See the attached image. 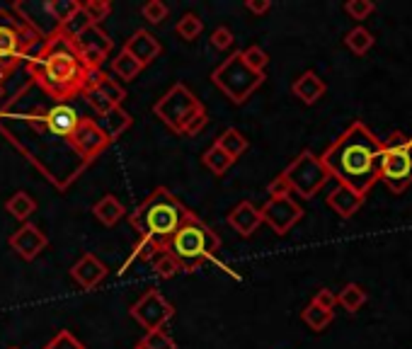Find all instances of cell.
<instances>
[{
	"instance_id": "obj_1",
	"label": "cell",
	"mask_w": 412,
	"mask_h": 349,
	"mask_svg": "<svg viewBox=\"0 0 412 349\" xmlns=\"http://www.w3.org/2000/svg\"><path fill=\"white\" fill-rule=\"evenodd\" d=\"M83 114L70 102H54L34 83L24 88L0 109V134L24 158L42 170L59 189H68L90 163L80 158L73 134Z\"/></svg>"
},
{
	"instance_id": "obj_2",
	"label": "cell",
	"mask_w": 412,
	"mask_h": 349,
	"mask_svg": "<svg viewBox=\"0 0 412 349\" xmlns=\"http://www.w3.org/2000/svg\"><path fill=\"white\" fill-rule=\"evenodd\" d=\"M29 83H34L54 102H70L83 95L88 80V65L83 63L75 44L54 29L47 34L42 47L24 61Z\"/></svg>"
},
{
	"instance_id": "obj_3",
	"label": "cell",
	"mask_w": 412,
	"mask_h": 349,
	"mask_svg": "<svg viewBox=\"0 0 412 349\" xmlns=\"http://www.w3.org/2000/svg\"><path fill=\"white\" fill-rule=\"evenodd\" d=\"M383 141L366 124L354 121L333 146L323 153L320 163L325 165L330 177L339 185L349 187L357 194H364L379 182Z\"/></svg>"
},
{
	"instance_id": "obj_4",
	"label": "cell",
	"mask_w": 412,
	"mask_h": 349,
	"mask_svg": "<svg viewBox=\"0 0 412 349\" xmlns=\"http://www.w3.org/2000/svg\"><path fill=\"white\" fill-rule=\"evenodd\" d=\"M187 216H190V209H185L182 201L175 194H170V189L158 187V189H153V194L129 216V221L141 233V238H151V240L165 247V242L185 224Z\"/></svg>"
},
{
	"instance_id": "obj_5",
	"label": "cell",
	"mask_w": 412,
	"mask_h": 349,
	"mask_svg": "<svg viewBox=\"0 0 412 349\" xmlns=\"http://www.w3.org/2000/svg\"><path fill=\"white\" fill-rule=\"evenodd\" d=\"M218 247H221V238L190 211L185 224L172 233V238L165 242L162 252L175 257L177 265L182 267V272H194L204 262L216 260Z\"/></svg>"
},
{
	"instance_id": "obj_6",
	"label": "cell",
	"mask_w": 412,
	"mask_h": 349,
	"mask_svg": "<svg viewBox=\"0 0 412 349\" xmlns=\"http://www.w3.org/2000/svg\"><path fill=\"white\" fill-rule=\"evenodd\" d=\"M44 34H39L32 24L13 17L8 10L0 8V80L8 78L20 61H27L42 47Z\"/></svg>"
},
{
	"instance_id": "obj_7",
	"label": "cell",
	"mask_w": 412,
	"mask_h": 349,
	"mask_svg": "<svg viewBox=\"0 0 412 349\" xmlns=\"http://www.w3.org/2000/svg\"><path fill=\"white\" fill-rule=\"evenodd\" d=\"M211 80L231 102L243 104V102H247L250 95L264 83V73H255L252 68H247L241 52H236L233 56H228L216 70H213Z\"/></svg>"
},
{
	"instance_id": "obj_8",
	"label": "cell",
	"mask_w": 412,
	"mask_h": 349,
	"mask_svg": "<svg viewBox=\"0 0 412 349\" xmlns=\"http://www.w3.org/2000/svg\"><path fill=\"white\" fill-rule=\"evenodd\" d=\"M383 180L395 194L405 192L412 185V139L400 131L390 134L383 141V155H381V173Z\"/></svg>"
},
{
	"instance_id": "obj_9",
	"label": "cell",
	"mask_w": 412,
	"mask_h": 349,
	"mask_svg": "<svg viewBox=\"0 0 412 349\" xmlns=\"http://www.w3.org/2000/svg\"><path fill=\"white\" fill-rule=\"evenodd\" d=\"M282 175L287 177L293 194H301L303 199H313L330 180L325 165L320 163L318 155L310 153V150H303L301 155H296V160H293Z\"/></svg>"
},
{
	"instance_id": "obj_10",
	"label": "cell",
	"mask_w": 412,
	"mask_h": 349,
	"mask_svg": "<svg viewBox=\"0 0 412 349\" xmlns=\"http://www.w3.org/2000/svg\"><path fill=\"white\" fill-rule=\"evenodd\" d=\"M199 107H204V104L192 95V90L185 83H177L153 104V114L165 126H170L172 131L180 134L187 121H190V116Z\"/></svg>"
},
{
	"instance_id": "obj_11",
	"label": "cell",
	"mask_w": 412,
	"mask_h": 349,
	"mask_svg": "<svg viewBox=\"0 0 412 349\" xmlns=\"http://www.w3.org/2000/svg\"><path fill=\"white\" fill-rule=\"evenodd\" d=\"M129 316L134 318L146 332H153V330H162V325H165L167 320H172L175 308L170 306V301H167L160 291L151 289L131 306Z\"/></svg>"
},
{
	"instance_id": "obj_12",
	"label": "cell",
	"mask_w": 412,
	"mask_h": 349,
	"mask_svg": "<svg viewBox=\"0 0 412 349\" xmlns=\"http://www.w3.org/2000/svg\"><path fill=\"white\" fill-rule=\"evenodd\" d=\"M70 42L75 44V49H78L80 59H83V63L88 65L90 70H98L102 68L105 59L112 54V49H114V44H112L109 34L102 32L100 27H88L80 37L70 39Z\"/></svg>"
},
{
	"instance_id": "obj_13",
	"label": "cell",
	"mask_w": 412,
	"mask_h": 349,
	"mask_svg": "<svg viewBox=\"0 0 412 349\" xmlns=\"http://www.w3.org/2000/svg\"><path fill=\"white\" fill-rule=\"evenodd\" d=\"M259 214H262V224H267L277 235H287L301 221L303 209L291 196H284V199H269L259 209Z\"/></svg>"
},
{
	"instance_id": "obj_14",
	"label": "cell",
	"mask_w": 412,
	"mask_h": 349,
	"mask_svg": "<svg viewBox=\"0 0 412 349\" xmlns=\"http://www.w3.org/2000/svg\"><path fill=\"white\" fill-rule=\"evenodd\" d=\"M109 144L112 141L107 139V134L100 129L98 121L90 119V116H83V119H80L78 129H75V134H73V146L85 163H93L100 153H105Z\"/></svg>"
},
{
	"instance_id": "obj_15",
	"label": "cell",
	"mask_w": 412,
	"mask_h": 349,
	"mask_svg": "<svg viewBox=\"0 0 412 349\" xmlns=\"http://www.w3.org/2000/svg\"><path fill=\"white\" fill-rule=\"evenodd\" d=\"M49 238L47 233H42L34 224H22V228H17L10 235V247L22 257L24 262H32L47 250Z\"/></svg>"
},
{
	"instance_id": "obj_16",
	"label": "cell",
	"mask_w": 412,
	"mask_h": 349,
	"mask_svg": "<svg viewBox=\"0 0 412 349\" xmlns=\"http://www.w3.org/2000/svg\"><path fill=\"white\" fill-rule=\"evenodd\" d=\"M107 272H109V270H107V265H105V262H100L98 257L93 255V252L83 255L73 267H70V277H73L75 284H78L80 289H85V291H93L95 286L102 284Z\"/></svg>"
},
{
	"instance_id": "obj_17",
	"label": "cell",
	"mask_w": 412,
	"mask_h": 349,
	"mask_svg": "<svg viewBox=\"0 0 412 349\" xmlns=\"http://www.w3.org/2000/svg\"><path fill=\"white\" fill-rule=\"evenodd\" d=\"M124 52L129 54V56H134L146 68V65L153 63V61L160 56L162 47H160V42H158V39L151 32H146V29H139V32L131 34V39L126 42Z\"/></svg>"
},
{
	"instance_id": "obj_18",
	"label": "cell",
	"mask_w": 412,
	"mask_h": 349,
	"mask_svg": "<svg viewBox=\"0 0 412 349\" xmlns=\"http://www.w3.org/2000/svg\"><path fill=\"white\" fill-rule=\"evenodd\" d=\"M262 224V214L252 201H241L236 209L228 214V226L236 233H241L243 238H250L252 233Z\"/></svg>"
},
{
	"instance_id": "obj_19",
	"label": "cell",
	"mask_w": 412,
	"mask_h": 349,
	"mask_svg": "<svg viewBox=\"0 0 412 349\" xmlns=\"http://www.w3.org/2000/svg\"><path fill=\"white\" fill-rule=\"evenodd\" d=\"M364 194H357L354 189H349V187L344 185H337L333 192L328 194V204L330 209L335 211V214H339L342 219H352L354 214L364 206Z\"/></svg>"
},
{
	"instance_id": "obj_20",
	"label": "cell",
	"mask_w": 412,
	"mask_h": 349,
	"mask_svg": "<svg viewBox=\"0 0 412 349\" xmlns=\"http://www.w3.org/2000/svg\"><path fill=\"white\" fill-rule=\"evenodd\" d=\"M291 93L296 95L303 104H315L325 93H328V85H325V80L320 78L315 70H306V73H301L293 80Z\"/></svg>"
},
{
	"instance_id": "obj_21",
	"label": "cell",
	"mask_w": 412,
	"mask_h": 349,
	"mask_svg": "<svg viewBox=\"0 0 412 349\" xmlns=\"http://www.w3.org/2000/svg\"><path fill=\"white\" fill-rule=\"evenodd\" d=\"M98 124H100V129L107 134V139L114 141V139H119V136L131 126V114L126 112V109H121V107H114V109H109L107 114L100 116Z\"/></svg>"
},
{
	"instance_id": "obj_22",
	"label": "cell",
	"mask_w": 412,
	"mask_h": 349,
	"mask_svg": "<svg viewBox=\"0 0 412 349\" xmlns=\"http://www.w3.org/2000/svg\"><path fill=\"white\" fill-rule=\"evenodd\" d=\"M93 214L102 226H116L121 221V216L126 214V209H124V204L116 199V196L107 194L93 206Z\"/></svg>"
},
{
	"instance_id": "obj_23",
	"label": "cell",
	"mask_w": 412,
	"mask_h": 349,
	"mask_svg": "<svg viewBox=\"0 0 412 349\" xmlns=\"http://www.w3.org/2000/svg\"><path fill=\"white\" fill-rule=\"evenodd\" d=\"M78 10H80L78 0H49V3H44V13H47L49 20L56 24V29L63 27Z\"/></svg>"
},
{
	"instance_id": "obj_24",
	"label": "cell",
	"mask_w": 412,
	"mask_h": 349,
	"mask_svg": "<svg viewBox=\"0 0 412 349\" xmlns=\"http://www.w3.org/2000/svg\"><path fill=\"white\" fill-rule=\"evenodd\" d=\"M216 146L223 150V153L228 155V158H233V160H238L243 153L247 150V139L241 134L238 129H226L221 136L216 139Z\"/></svg>"
},
{
	"instance_id": "obj_25",
	"label": "cell",
	"mask_w": 412,
	"mask_h": 349,
	"mask_svg": "<svg viewBox=\"0 0 412 349\" xmlns=\"http://www.w3.org/2000/svg\"><path fill=\"white\" fill-rule=\"evenodd\" d=\"M5 209H8V214L13 216V219L27 221L29 216L37 211V201H34L27 192H15V194L5 201Z\"/></svg>"
},
{
	"instance_id": "obj_26",
	"label": "cell",
	"mask_w": 412,
	"mask_h": 349,
	"mask_svg": "<svg viewBox=\"0 0 412 349\" xmlns=\"http://www.w3.org/2000/svg\"><path fill=\"white\" fill-rule=\"evenodd\" d=\"M162 252V245L160 242H155V240H151V238H139V242L134 245V250H131V257L126 260V265H124V272L129 270L131 265H134L136 260H141V262H153L158 255Z\"/></svg>"
},
{
	"instance_id": "obj_27",
	"label": "cell",
	"mask_w": 412,
	"mask_h": 349,
	"mask_svg": "<svg viewBox=\"0 0 412 349\" xmlns=\"http://www.w3.org/2000/svg\"><path fill=\"white\" fill-rule=\"evenodd\" d=\"M141 70H144V65H141L134 56H129L124 49L119 52V56L112 59V73H114L116 78H121V80H134L136 75L141 73Z\"/></svg>"
},
{
	"instance_id": "obj_28",
	"label": "cell",
	"mask_w": 412,
	"mask_h": 349,
	"mask_svg": "<svg viewBox=\"0 0 412 349\" xmlns=\"http://www.w3.org/2000/svg\"><path fill=\"white\" fill-rule=\"evenodd\" d=\"M201 32H204V22H201V17L194 13H185L175 27V34L185 39V42H194Z\"/></svg>"
},
{
	"instance_id": "obj_29",
	"label": "cell",
	"mask_w": 412,
	"mask_h": 349,
	"mask_svg": "<svg viewBox=\"0 0 412 349\" xmlns=\"http://www.w3.org/2000/svg\"><path fill=\"white\" fill-rule=\"evenodd\" d=\"M301 318H303V323H306L310 330L323 332L325 327L333 323V311H323V308H318L315 303H308V306L303 308Z\"/></svg>"
},
{
	"instance_id": "obj_30",
	"label": "cell",
	"mask_w": 412,
	"mask_h": 349,
	"mask_svg": "<svg viewBox=\"0 0 412 349\" xmlns=\"http://www.w3.org/2000/svg\"><path fill=\"white\" fill-rule=\"evenodd\" d=\"M201 163H204L213 175H223L228 168H231L233 163H236V160L228 158V155L223 153V150L218 148L216 144H213L211 148H206V150H204V155H201Z\"/></svg>"
},
{
	"instance_id": "obj_31",
	"label": "cell",
	"mask_w": 412,
	"mask_h": 349,
	"mask_svg": "<svg viewBox=\"0 0 412 349\" xmlns=\"http://www.w3.org/2000/svg\"><path fill=\"white\" fill-rule=\"evenodd\" d=\"M337 303L349 313H357L361 306L366 303V291L359 284H347L342 291L337 293Z\"/></svg>"
},
{
	"instance_id": "obj_32",
	"label": "cell",
	"mask_w": 412,
	"mask_h": 349,
	"mask_svg": "<svg viewBox=\"0 0 412 349\" xmlns=\"http://www.w3.org/2000/svg\"><path fill=\"white\" fill-rule=\"evenodd\" d=\"M344 44H347V47L352 49L357 56H364V54L374 47V34H371L366 27H354L352 32H347Z\"/></svg>"
},
{
	"instance_id": "obj_33",
	"label": "cell",
	"mask_w": 412,
	"mask_h": 349,
	"mask_svg": "<svg viewBox=\"0 0 412 349\" xmlns=\"http://www.w3.org/2000/svg\"><path fill=\"white\" fill-rule=\"evenodd\" d=\"M80 8H83V13L88 15V20H90L93 27H100V24H102L105 20L112 15L109 0H88V3H80Z\"/></svg>"
},
{
	"instance_id": "obj_34",
	"label": "cell",
	"mask_w": 412,
	"mask_h": 349,
	"mask_svg": "<svg viewBox=\"0 0 412 349\" xmlns=\"http://www.w3.org/2000/svg\"><path fill=\"white\" fill-rule=\"evenodd\" d=\"M88 27H93V24H90L88 15H85L83 8H80L78 13H75L73 17H70L68 22L63 24V27H59V32L63 34V37H68V39H75V37H80V34H83Z\"/></svg>"
},
{
	"instance_id": "obj_35",
	"label": "cell",
	"mask_w": 412,
	"mask_h": 349,
	"mask_svg": "<svg viewBox=\"0 0 412 349\" xmlns=\"http://www.w3.org/2000/svg\"><path fill=\"white\" fill-rule=\"evenodd\" d=\"M153 272L155 277H160V279H170V277L180 274L182 267L177 265V260L172 255H167V252H160V255L153 260Z\"/></svg>"
},
{
	"instance_id": "obj_36",
	"label": "cell",
	"mask_w": 412,
	"mask_h": 349,
	"mask_svg": "<svg viewBox=\"0 0 412 349\" xmlns=\"http://www.w3.org/2000/svg\"><path fill=\"white\" fill-rule=\"evenodd\" d=\"M241 56H243V61H245L247 68H252L255 73H264V68H267V63H269V56H267V52H264L262 47L243 49Z\"/></svg>"
},
{
	"instance_id": "obj_37",
	"label": "cell",
	"mask_w": 412,
	"mask_h": 349,
	"mask_svg": "<svg viewBox=\"0 0 412 349\" xmlns=\"http://www.w3.org/2000/svg\"><path fill=\"white\" fill-rule=\"evenodd\" d=\"M141 347L144 349H177V345L172 342V337L167 335L165 330L146 332V337L141 340Z\"/></svg>"
},
{
	"instance_id": "obj_38",
	"label": "cell",
	"mask_w": 412,
	"mask_h": 349,
	"mask_svg": "<svg viewBox=\"0 0 412 349\" xmlns=\"http://www.w3.org/2000/svg\"><path fill=\"white\" fill-rule=\"evenodd\" d=\"M44 349H85V345L80 340H75V335L70 330H61L44 345Z\"/></svg>"
},
{
	"instance_id": "obj_39",
	"label": "cell",
	"mask_w": 412,
	"mask_h": 349,
	"mask_svg": "<svg viewBox=\"0 0 412 349\" xmlns=\"http://www.w3.org/2000/svg\"><path fill=\"white\" fill-rule=\"evenodd\" d=\"M167 5L160 3V0H148V3L144 5V10H141V15H144L146 20H148L151 24H160L167 20Z\"/></svg>"
},
{
	"instance_id": "obj_40",
	"label": "cell",
	"mask_w": 412,
	"mask_h": 349,
	"mask_svg": "<svg viewBox=\"0 0 412 349\" xmlns=\"http://www.w3.org/2000/svg\"><path fill=\"white\" fill-rule=\"evenodd\" d=\"M206 124H208V114H206L204 107H199L194 114L190 116V121H187L185 129H182L180 134H182V136H199L201 131L206 129Z\"/></svg>"
},
{
	"instance_id": "obj_41",
	"label": "cell",
	"mask_w": 412,
	"mask_h": 349,
	"mask_svg": "<svg viewBox=\"0 0 412 349\" xmlns=\"http://www.w3.org/2000/svg\"><path fill=\"white\" fill-rule=\"evenodd\" d=\"M344 10H347V15L352 20H366L376 10V5L371 3V0H349V3L344 5Z\"/></svg>"
},
{
	"instance_id": "obj_42",
	"label": "cell",
	"mask_w": 412,
	"mask_h": 349,
	"mask_svg": "<svg viewBox=\"0 0 412 349\" xmlns=\"http://www.w3.org/2000/svg\"><path fill=\"white\" fill-rule=\"evenodd\" d=\"M83 98L88 100V104H90V107H93L95 112H98L100 116L107 114V112H109V109H114V104H112L109 100L105 98V95H100L98 90H93V88H90V90H85V93H83Z\"/></svg>"
},
{
	"instance_id": "obj_43",
	"label": "cell",
	"mask_w": 412,
	"mask_h": 349,
	"mask_svg": "<svg viewBox=\"0 0 412 349\" xmlns=\"http://www.w3.org/2000/svg\"><path fill=\"white\" fill-rule=\"evenodd\" d=\"M233 42H236V37H233V32L228 27H216L211 32V47L218 49V52H226V49H231Z\"/></svg>"
},
{
	"instance_id": "obj_44",
	"label": "cell",
	"mask_w": 412,
	"mask_h": 349,
	"mask_svg": "<svg viewBox=\"0 0 412 349\" xmlns=\"http://www.w3.org/2000/svg\"><path fill=\"white\" fill-rule=\"evenodd\" d=\"M267 194H269V199H284V196H291L293 192H291V187H289L287 177L279 175L267 185Z\"/></svg>"
},
{
	"instance_id": "obj_45",
	"label": "cell",
	"mask_w": 412,
	"mask_h": 349,
	"mask_svg": "<svg viewBox=\"0 0 412 349\" xmlns=\"http://www.w3.org/2000/svg\"><path fill=\"white\" fill-rule=\"evenodd\" d=\"M310 303H315V306L323 308V311H335V306H337V293L330 289H320V291H315Z\"/></svg>"
},
{
	"instance_id": "obj_46",
	"label": "cell",
	"mask_w": 412,
	"mask_h": 349,
	"mask_svg": "<svg viewBox=\"0 0 412 349\" xmlns=\"http://www.w3.org/2000/svg\"><path fill=\"white\" fill-rule=\"evenodd\" d=\"M245 8L250 10L252 15H264L272 10V3H269V0H247Z\"/></svg>"
},
{
	"instance_id": "obj_47",
	"label": "cell",
	"mask_w": 412,
	"mask_h": 349,
	"mask_svg": "<svg viewBox=\"0 0 412 349\" xmlns=\"http://www.w3.org/2000/svg\"><path fill=\"white\" fill-rule=\"evenodd\" d=\"M3 93H5V85H3V80H0V100H3Z\"/></svg>"
},
{
	"instance_id": "obj_48",
	"label": "cell",
	"mask_w": 412,
	"mask_h": 349,
	"mask_svg": "<svg viewBox=\"0 0 412 349\" xmlns=\"http://www.w3.org/2000/svg\"><path fill=\"white\" fill-rule=\"evenodd\" d=\"M10 349H20V347H10Z\"/></svg>"
},
{
	"instance_id": "obj_49",
	"label": "cell",
	"mask_w": 412,
	"mask_h": 349,
	"mask_svg": "<svg viewBox=\"0 0 412 349\" xmlns=\"http://www.w3.org/2000/svg\"><path fill=\"white\" fill-rule=\"evenodd\" d=\"M136 349H144V347H141V345H139V347H136Z\"/></svg>"
}]
</instances>
